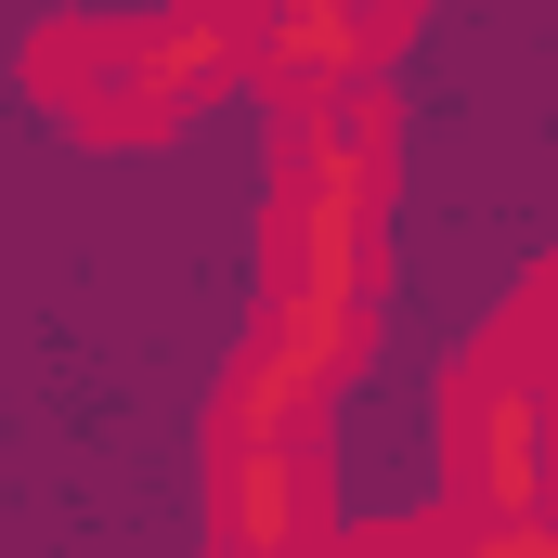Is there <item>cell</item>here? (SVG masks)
Returning a JSON list of instances; mask_svg holds the SVG:
<instances>
[{
    "label": "cell",
    "instance_id": "cell-1",
    "mask_svg": "<svg viewBox=\"0 0 558 558\" xmlns=\"http://www.w3.org/2000/svg\"><path fill=\"white\" fill-rule=\"evenodd\" d=\"M441 441H454V520H546V441H558L546 286H520L507 325L454 364V390H441Z\"/></svg>",
    "mask_w": 558,
    "mask_h": 558
},
{
    "label": "cell",
    "instance_id": "cell-2",
    "mask_svg": "<svg viewBox=\"0 0 558 558\" xmlns=\"http://www.w3.org/2000/svg\"><path fill=\"white\" fill-rule=\"evenodd\" d=\"M416 39V0H234V52L260 105H312L338 78H390Z\"/></svg>",
    "mask_w": 558,
    "mask_h": 558
},
{
    "label": "cell",
    "instance_id": "cell-3",
    "mask_svg": "<svg viewBox=\"0 0 558 558\" xmlns=\"http://www.w3.org/2000/svg\"><path fill=\"white\" fill-rule=\"evenodd\" d=\"M26 92H52L92 143H156L169 131V92H156V65H143V26H118V13L39 26V39H26Z\"/></svg>",
    "mask_w": 558,
    "mask_h": 558
},
{
    "label": "cell",
    "instance_id": "cell-4",
    "mask_svg": "<svg viewBox=\"0 0 558 558\" xmlns=\"http://www.w3.org/2000/svg\"><path fill=\"white\" fill-rule=\"evenodd\" d=\"M325 533V428L221 441V546H299Z\"/></svg>",
    "mask_w": 558,
    "mask_h": 558
}]
</instances>
